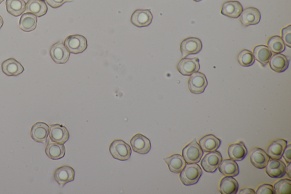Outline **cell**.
<instances>
[{
  "instance_id": "16",
  "label": "cell",
  "mask_w": 291,
  "mask_h": 194,
  "mask_svg": "<svg viewBox=\"0 0 291 194\" xmlns=\"http://www.w3.org/2000/svg\"><path fill=\"white\" fill-rule=\"evenodd\" d=\"M153 18L150 10H137L133 13L131 22L137 27H145L151 23Z\"/></svg>"
},
{
  "instance_id": "6",
  "label": "cell",
  "mask_w": 291,
  "mask_h": 194,
  "mask_svg": "<svg viewBox=\"0 0 291 194\" xmlns=\"http://www.w3.org/2000/svg\"><path fill=\"white\" fill-rule=\"evenodd\" d=\"M208 81L203 73L197 72L190 76L188 80V87L191 92L201 94L207 87Z\"/></svg>"
},
{
  "instance_id": "34",
  "label": "cell",
  "mask_w": 291,
  "mask_h": 194,
  "mask_svg": "<svg viewBox=\"0 0 291 194\" xmlns=\"http://www.w3.org/2000/svg\"><path fill=\"white\" fill-rule=\"evenodd\" d=\"M273 188L276 194H290L291 180L289 179H281L274 184Z\"/></svg>"
},
{
  "instance_id": "12",
  "label": "cell",
  "mask_w": 291,
  "mask_h": 194,
  "mask_svg": "<svg viewBox=\"0 0 291 194\" xmlns=\"http://www.w3.org/2000/svg\"><path fill=\"white\" fill-rule=\"evenodd\" d=\"M261 19V14L257 8L249 7L243 10L240 16V21L241 24L247 26L258 24Z\"/></svg>"
},
{
  "instance_id": "20",
  "label": "cell",
  "mask_w": 291,
  "mask_h": 194,
  "mask_svg": "<svg viewBox=\"0 0 291 194\" xmlns=\"http://www.w3.org/2000/svg\"><path fill=\"white\" fill-rule=\"evenodd\" d=\"M270 66L273 71L277 73L285 72L289 67V60L286 56L282 54L272 55L269 61Z\"/></svg>"
},
{
  "instance_id": "21",
  "label": "cell",
  "mask_w": 291,
  "mask_h": 194,
  "mask_svg": "<svg viewBox=\"0 0 291 194\" xmlns=\"http://www.w3.org/2000/svg\"><path fill=\"white\" fill-rule=\"evenodd\" d=\"M2 68L4 74L9 76H18L24 71L23 66L14 58H10L4 61Z\"/></svg>"
},
{
  "instance_id": "8",
  "label": "cell",
  "mask_w": 291,
  "mask_h": 194,
  "mask_svg": "<svg viewBox=\"0 0 291 194\" xmlns=\"http://www.w3.org/2000/svg\"><path fill=\"white\" fill-rule=\"evenodd\" d=\"M265 169L267 174L272 178H281L286 174V165L280 159H270Z\"/></svg>"
},
{
  "instance_id": "35",
  "label": "cell",
  "mask_w": 291,
  "mask_h": 194,
  "mask_svg": "<svg viewBox=\"0 0 291 194\" xmlns=\"http://www.w3.org/2000/svg\"><path fill=\"white\" fill-rule=\"evenodd\" d=\"M281 34V38L285 45L291 47V25H289L288 27L282 29Z\"/></svg>"
},
{
  "instance_id": "31",
  "label": "cell",
  "mask_w": 291,
  "mask_h": 194,
  "mask_svg": "<svg viewBox=\"0 0 291 194\" xmlns=\"http://www.w3.org/2000/svg\"><path fill=\"white\" fill-rule=\"evenodd\" d=\"M6 7L9 14L19 16L25 11L26 3L24 0H6Z\"/></svg>"
},
{
  "instance_id": "43",
  "label": "cell",
  "mask_w": 291,
  "mask_h": 194,
  "mask_svg": "<svg viewBox=\"0 0 291 194\" xmlns=\"http://www.w3.org/2000/svg\"><path fill=\"white\" fill-rule=\"evenodd\" d=\"M3 1L4 0H0V4H1Z\"/></svg>"
},
{
  "instance_id": "2",
  "label": "cell",
  "mask_w": 291,
  "mask_h": 194,
  "mask_svg": "<svg viewBox=\"0 0 291 194\" xmlns=\"http://www.w3.org/2000/svg\"><path fill=\"white\" fill-rule=\"evenodd\" d=\"M112 156L119 161H127L131 157L132 150L130 146L122 140L113 141L110 146Z\"/></svg>"
},
{
  "instance_id": "36",
  "label": "cell",
  "mask_w": 291,
  "mask_h": 194,
  "mask_svg": "<svg viewBox=\"0 0 291 194\" xmlns=\"http://www.w3.org/2000/svg\"><path fill=\"white\" fill-rule=\"evenodd\" d=\"M257 194H275L274 188L271 184H264L260 185L256 191Z\"/></svg>"
},
{
  "instance_id": "29",
  "label": "cell",
  "mask_w": 291,
  "mask_h": 194,
  "mask_svg": "<svg viewBox=\"0 0 291 194\" xmlns=\"http://www.w3.org/2000/svg\"><path fill=\"white\" fill-rule=\"evenodd\" d=\"M254 59L266 66L272 57V52L268 47L264 45H259L254 47L253 50Z\"/></svg>"
},
{
  "instance_id": "13",
  "label": "cell",
  "mask_w": 291,
  "mask_h": 194,
  "mask_svg": "<svg viewBox=\"0 0 291 194\" xmlns=\"http://www.w3.org/2000/svg\"><path fill=\"white\" fill-rule=\"evenodd\" d=\"M177 68L181 74L184 76H191L199 70V60L197 57L184 58L178 63Z\"/></svg>"
},
{
  "instance_id": "30",
  "label": "cell",
  "mask_w": 291,
  "mask_h": 194,
  "mask_svg": "<svg viewBox=\"0 0 291 194\" xmlns=\"http://www.w3.org/2000/svg\"><path fill=\"white\" fill-rule=\"evenodd\" d=\"M37 25V17L30 13H25L21 16L19 27L24 32H32L36 28Z\"/></svg>"
},
{
  "instance_id": "7",
  "label": "cell",
  "mask_w": 291,
  "mask_h": 194,
  "mask_svg": "<svg viewBox=\"0 0 291 194\" xmlns=\"http://www.w3.org/2000/svg\"><path fill=\"white\" fill-rule=\"evenodd\" d=\"M75 176V170L72 167L69 166H63L58 168L54 173V178L56 182L61 187L74 180Z\"/></svg>"
},
{
  "instance_id": "40",
  "label": "cell",
  "mask_w": 291,
  "mask_h": 194,
  "mask_svg": "<svg viewBox=\"0 0 291 194\" xmlns=\"http://www.w3.org/2000/svg\"><path fill=\"white\" fill-rule=\"evenodd\" d=\"M286 173L290 178V163H288V165L286 167Z\"/></svg>"
},
{
  "instance_id": "23",
  "label": "cell",
  "mask_w": 291,
  "mask_h": 194,
  "mask_svg": "<svg viewBox=\"0 0 291 194\" xmlns=\"http://www.w3.org/2000/svg\"><path fill=\"white\" fill-rule=\"evenodd\" d=\"M199 145L203 152H215L220 148L221 141L214 135H207L199 140Z\"/></svg>"
},
{
  "instance_id": "3",
  "label": "cell",
  "mask_w": 291,
  "mask_h": 194,
  "mask_svg": "<svg viewBox=\"0 0 291 194\" xmlns=\"http://www.w3.org/2000/svg\"><path fill=\"white\" fill-rule=\"evenodd\" d=\"M203 156V151L196 140L186 145L182 152V156L186 163H198Z\"/></svg>"
},
{
  "instance_id": "28",
  "label": "cell",
  "mask_w": 291,
  "mask_h": 194,
  "mask_svg": "<svg viewBox=\"0 0 291 194\" xmlns=\"http://www.w3.org/2000/svg\"><path fill=\"white\" fill-rule=\"evenodd\" d=\"M219 188L221 194H236L238 191L239 184L232 176H225L220 181Z\"/></svg>"
},
{
  "instance_id": "38",
  "label": "cell",
  "mask_w": 291,
  "mask_h": 194,
  "mask_svg": "<svg viewBox=\"0 0 291 194\" xmlns=\"http://www.w3.org/2000/svg\"><path fill=\"white\" fill-rule=\"evenodd\" d=\"M291 145H287L285 149L284 150V152L283 154V157H284L286 163H290L291 160Z\"/></svg>"
},
{
  "instance_id": "14",
  "label": "cell",
  "mask_w": 291,
  "mask_h": 194,
  "mask_svg": "<svg viewBox=\"0 0 291 194\" xmlns=\"http://www.w3.org/2000/svg\"><path fill=\"white\" fill-rule=\"evenodd\" d=\"M49 136L51 141L64 144L69 139V133L66 127L56 124L51 125Z\"/></svg>"
},
{
  "instance_id": "11",
  "label": "cell",
  "mask_w": 291,
  "mask_h": 194,
  "mask_svg": "<svg viewBox=\"0 0 291 194\" xmlns=\"http://www.w3.org/2000/svg\"><path fill=\"white\" fill-rule=\"evenodd\" d=\"M202 49V43L198 38L189 37L181 42L180 50L183 57H186L189 55L196 54Z\"/></svg>"
},
{
  "instance_id": "17",
  "label": "cell",
  "mask_w": 291,
  "mask_h": 194,
  "mask_svg": "<svg viewBox=\"0 0 291 194\" xmlns=\"http://www.w3.org/2000/svg\"><path fill=\"white\" fill-rule=\"evenodd\" d=\"M250 159L251 164L254 167L258 169H264L270 158L263 149L256 148L252 150Z\"/></svg>"
},
{
  "instance_id": "39",
  "label": "cell",
  "mask_w": 291,
  "mask_h": 194,
  "mask_svg": "<svg viewBox=\"0 0 291 194\" xmlns=\"http://www.w3.org/2000/svg\"><path fill=\"white\" fill-rule=\"evenodd\" d=\"M239 194H245V193H249V194H255V192L253 190V189L251 188H244L241 189L240 191L238 192Z\"/></svg>"
},
{
  "instance_id": "9",
  "label": "cell",
  "mask_w": 291,
  "mask_h": 194,
  "mask_svg": "<svg viewBox=\"0 0 291 194\" xmlns=\"http://www.w3.org/2000/svg\"><path fill=\"white\" fill-rule=\"evenodd\" d=\"M50 53L52 59L58 64L66 63L70 56V52L62 42L56 43L52 46Z\"/></svg>"
},
{
  "instance_id": "5",
  "label": "cell",
  "mask_w": 291,
  "mask_h": 194,
  "mask_svg": "<svg viewBox=\"0 0 291 194\" xmlns=\"http://www.w3.org/2000/svg\"><path fill=\"white\" fill-rule=\"evenodd\" d=\"M64 45L69 52L73 54L81 53L88 47L87 40L86 38L81 35L68 36L64 41Z\"/></svg>"
},
{
  "instance_id": "18",
  "label": "cell",
  "mask_w": 291,
  "mask_h": 194,
  "mask_svg": "<svg viewBox=\"0 0 291 194\" xmlns=\"http://www.w3.org/2000/svg\"><path fill=\"white\" fill-rule=\"evenodd\" d=\"M287 145L288 141L283 139L273 141L268 146L267 154L271 159H281Z\"/></svg>"
},
{
  "instance_id": "37",
  "label": "cell",
  "mask_w": 291,
  "mask_h": 194,
  "mask_svg": "<svg viewBox=\"0 0 291 194\" xmlns=\"http://www.w3.org/2000/svg\"><path fill=\"white\" fill-rule=\"evenodd\" d=\"M72 2L73 0H46L47 3L49 4L50 7L54 8L62 6L65 3Z\"/></svg>"
},
{
  "instance_id": "4",
  "label": "cell",
  "mask_w": 291,
  "mask_h": 194,
  "mask_svg": "<svg viewBox=\"0 0 291 194\" xmlns=\"http://www.w3.org/2000/svg\"><path fill=\"white\" fill-rule=\"evenodd\" d=\"M222 156L218 151L209 152L205 155L202 159L201 166L204 171L208 173H214L218 169L221 161Z\"/></svg>"
},
{
  "instance_id": "15",
  "label": "cell",
  "mask_w": 291,
  "mask_h": 194,
  "mask_svg": "<svg viewBox=\"0 0 291 194\" xmlns=\"http://www.w3.org/2000/svg\"><path fill=\"white\" fill-rule=\"evenodd\" d=\"M50 127L43 122L35 123L30 131V135L35 141L45 143L49 135Z\"/></svg>"
},
{
  "instance_id": "27",
  "label": "cell",
  "mask_w": 291,
  "mask_h": 194,
  "mask_svg": "<svg viewBox=\"0 0 291 194\" xmlns=\"http://www.w3.org/2000/svg\"><path fill=\"white\" fill-rule=\"evenodd\" d=\"M218 169L221 173L224 176L234 177L240 173V169L237 162L230 158L222 160Z\"/></svg>"
},
{
  "instance_id": "1",
  "label": "cell",
  "mask_w": 291,
  "mask_h": 194,
  "mask_svg": "<svg viewBox=\"0 0 291 194\" xmlns=\"http://www.w3.org/2000/svg\"><path fill=\"white\" fill-rule=\"evenodd\" d=\"M180 174V179L182 183L186 186H190L198 182L203 172L201 167L197 163H187Z\"/></svg>"
},
{
  "instance_id": "25",
  "label": "cell",
  "mask_w": 291,
  "mask_h": 194,
  "mask_svg": "<svg viewBox=\"0 0 291 194\" xmlns=\"http://www.w3.org/2000/svg\"><path fill=\"white\" fill-rule=\"evenodd\" d=\"M164 161L168 166L169 170L175 174H179L186 165L183 157L179 154H175L164 158Z\"/></svg>"
},
{
  "instance_id": "41",
  "label": "cell",
  "mask_w": 291,
  "mask_h": 194,
  "mask_svg": "<svg viewBox=\"0 0 291 194\" xmlns=\"http://www.w3.org/2000/svg\"><path fill=\"white\" fill-rule=\"evenodd\" d=\"M3 24H4L3 19L2 18V17L0 16V29H1L2 27H3Z\"/></svg>"
},
{
  "instance_id": "26",
  "label": "cell",
  "mask_w": 291,
  "mask_h": 194,
  "mask_svg": "<svg viewBox=\"0 0 291 194\" xmlns=\"http://www.w3.org/2000/svg\"><path fill=\"white\" fill-rule=\"evenodd\" d=\"M47 6L43 0H28L26 4L25 11L34 14L37 17H41L46 14Z\"/></svg>"
},
{
  "instance_id": "22",
  "label": "cell",
  "mask_w": 291,
  "mask_h": 194,
  "mask_svg": "<svg viewBox=\"0 0 291 194\" xmlns=\"http://www.w3.org/2000/svg\"><path fill=\"white\" fill-rule=\"evenodd\" d=\"M242 4L238 1L226 2L223 4L221 8V14L230 17V18L236 19L240 17L243 11Z\"/></svg>"
},
{
  "instance_id": "33",
  "label": "cell",
  "mask_w": 291,
  "mask_h": 194,
  "mask_svg": "<svg viewBox=\"0 0 291 194\" xmlns=\"http://www.w3.org/2000/svg\"><path fill=\"white\" fill-rule=\"evenodd\" d=\"M238 62L243 67H250L253 65L255 63L253 54L249 50H242L238 55Z\"/></svg>"
},
{
  "instance_id": "32",
  "label": "cell",
  "mask_w": 291,
  "mask_h": 194,
  "mask_svg": "<svg viewBox=\"0 0 291 194\" xmlns=\"http://www.w3.org/2000/svg\"><path fill=\"white\" fill-rule=\"evenodd\" d=\"M268 47L271 52L275 54L283 53L285 50V45L282 38L277 36H273L268 41Z\"/></svg>"
},
{
  "instance_id": "24",
  "label": "cell",
  "mask_w": 291,
  "mask_h": 194,
  "mask_svg": "<svg viewBox=\"0 0 291 194\" xmlns=\"http://www.w3.org/2000/svg\"><path fill=\"white\" fill-rule=\"evenodd\" d=\"M247 149L244 142L230 145L228 149V156L230 159L235 161L244 160L247 155Z\"/></svg>"
},
{
  "instance_id": "42",
  "label": "cell",
  "mask_w": 291,
  "mask_h": 194,
  "mask_svg": "<svg viewBox=\"0 0 291 194\" xmlns=\"http://www.w3.org/2000/svg\"><path fill=\"white\" fill-rule=\"evenodd\" d=\"M195 2H199L202 1V0H194Z\"/></svg>"
},
{
  "instance_id": "10",
  "label": "cell",
  "mask_w": 291,
  "mask_h": 194,
  "mask_svg": "<svg viewBox=\"0 0 291 194\" xmlns=\"http://www.w3.org/2000/svg\"><path fill=\"white\" fill-rule=\"evenodd\" d=\"M130 144L134 152L140 154H146L151 149L150 140L140 133H138L132 137L130 140Z\"/></svg>"
},
{
  "instance_id": "19",
  "label": "cell",
  "mask_w": 291,
  "mask_h": 194,
  "mask_svg": "<svg viewBox=\"0 0 291 194\" xmlns=\"http://www.w3.org/2000/svg\"><path fill=\"white\" fill-rule=\"evenodd\" d=\"M45 152L48 157L53 160L63 158L66 154V148L64 144L49 140L47 145Z\"/></svg>"
}]
</instances>
